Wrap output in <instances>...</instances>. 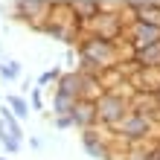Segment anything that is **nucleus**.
I'll return each mask as SVG.
<instances>
[{
    "label": "nucleus",
    "instance_id": "obj_1",
    "mask_svg": "<svg viewBox=\"0 0 160 160\" xmlns=\"http://www.w3.org/2000/svg\"><path fill=\"white\" fill-rule=\"evenodd\" d=\"M12 108H15L18 117H26V102L23 99H12Z\"/></svg>",
    "mask_w": 160,
    "mask_h": 160
}]
</instances>
